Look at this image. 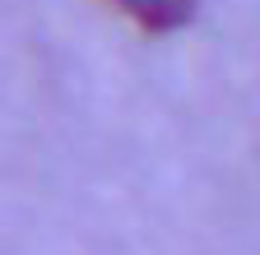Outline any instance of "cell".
Segmentation results:
<instances>
[{"mask_svg":"<svg viewBox=\"0 0 260 255\" xmlns=\"http://www.w3.org/2000/svg\"><path fill=\"white\" fill-rule=\"evenodd\" d=\"M116 5L130 19H140L144 28H177V23L190 19L195 0H116Z\"/></svg>","mask_w":260,"mask_h":255,"instance_id":"obj_1","label":"cell"}]
</instances>
